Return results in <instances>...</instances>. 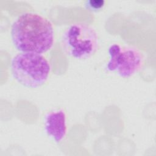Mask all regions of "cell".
Segmentation results:
<instances>
[{"label":"cell","mask_w":156,"mask_h":156,"mask_svg":"<svg viewBox=\"0 0 156 156\" xmlns=\"http://www.w3.org/2000/svg\"><path fill=\"white\" fill-rule=\"evenodd\" d=\"M11 71L14 79L24 87L35 88L43 85L48 78L51 67L41 54L21 52L13 57Z\"/></svg>","instance_id":"2"},{"label":"cell","mask_w":156,"mask_h":156,"mask_svg":"<svg viewBox=\"0 0 156 156\" xmlns=\"http://www.w3.org/2000/svg\"><path fill=\"white\" fill-rule=\"evenodd\" d=\"M110 59L107 69L116 71L122 77H129L138 71L143 65V56L140 51L132 46L121 47L112 44L108 49Z\"/></svg>","instance_id":"4"},{"label":"cell","mask_w":156,"mask_h":156,"mask_svg":"<svg viewBox=\"0 0 156 156\" xmlns=\"http://www.w3.org/2000/svg\"><path fill=\"white\" fill-rule=\"evenodd\" d=\"M98 44V35L94 29L82 23L70 25L61 38V44L66 54L79 60L92 56L97 50Z\"/></svg>","instance_id":"3"},{"label":"cell","mask_w":156,"mask_h":156,"mask_svg":"<svg viewBox=\"0 0 156 156\" xmlns=\"http://www.w3.org/2000/svg\"><path fill=\"white\" fill-rule=\"evenodd\" d=\"M11 38L15 48L21 52L41 54L53 45L54 28L46 18L36 13L26 12L12 24Z\"/></svg>","instance_id":"1"},{"label":"cell","mask_w":156,"mask_h":156,"mask_svg":"<svg viewBox=\"0 0 156 156\" xmlns=\"http://www.w3.org/2000/svg\"><path fill=\"white\" fill-rule=\"evenodd\" d=\"M44 129L47 135L56 143L62 141L67 132L65 112L60 109L48 113L44 118Z\"/></svg>","instance_id":"5"},{"label":"cell","mask_w":156,"mask_h":156,"mask_svg":"<svg viewBox=\"0 0 156 156\" xmlns=\"http://www.w3.org/2000/svg\"><path fill=\"white\" fill-rule=\"evenodd\" d=\"M105 5V1L104 0H88L85 2L84 5L87 10L97 12L100 11Z\"/></svg>","instance_id":"6"}]
</instances>
